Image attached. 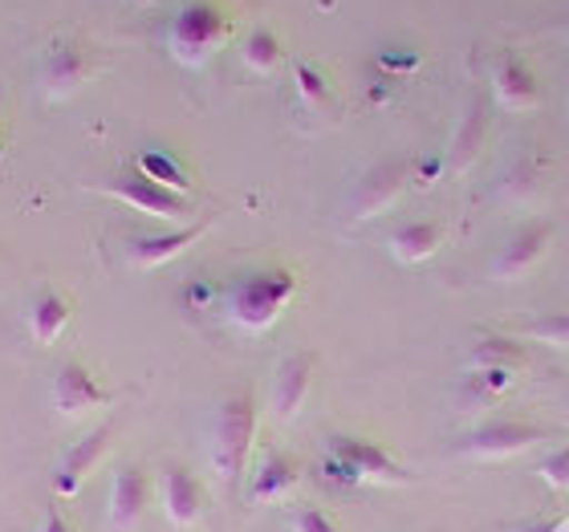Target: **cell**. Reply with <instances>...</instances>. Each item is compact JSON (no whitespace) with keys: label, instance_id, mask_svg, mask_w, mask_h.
I'll return each instance as SVG.
<instances>
[{"label":"cell","instance_id":"obj_26","mask_svg":"<svg viewBox=\"0 0 569 532\" xmlns=\"http://www.w3.org/2000/svg\"><path fill=\"white\" fill-rule=\"evenodd\" d=\"M297 532H338V524L326 516V512L318 509H306L301 516H297Z\"/></svg>","mask_w":569,"mask_h":532},{"label":"cell","instance_id":"obj_4","mask_svg":"<svg viewBox=\"0 0 569 532\" xmlns=\"http://www.w3.org/2000/svg\"><path fill=\"white\" fill-rule=\"evenodd\" d=\"M102 191H110V195L122 203H131L134 212L159 215V220H188V212H191L188 195H179V191L163 188V183H154V179H147L142 171H127V175H119Z\"/></svg>","mask_w":569,"mask_h":532},{"label":"cell","instance_id":"obj_1","mask_svg":"<svg viewBox=\"0 0 569 532\" xmlns=\"http://www.w3.org/2000/svg\"><path fill=\"white\" fill-rule=\"evenodd\" d=\"M228 41V17L212 0H183L167 24V49L183 66H203Z\"/></svg>","mask_w":569,"mask_h":532},{"label":"cell","instance_id":"obj_12","mask_svg":"<svg viewBox=\"0 0 569 532\" xmlns=\"http://www.w3.org/2000/svg\"><path fill=\"white\" fill-rule=\"evenodd\" d=\"M142 504H147V475L142 468H119L114 472V492H110V521L114 529H131L142 516Z\"/></svg>","mask_w":569,"mask_h":532},{"label":"cell","instance_id":"obj_23","mask_svg":"<svg viewBox=\"0 0 569 532\" xmlns=\"http://www.w3.org/2000/svg\"><path fill=\"white\" fill-rule=\"evenodd\" d=\"M529 439H537V426L497 423V426H485V431H476V435H472V448L476 451H505V448H525Z\"/></svg>","mask_w":569,"mask_h":532},{"label":"cell","instance_id":"obj_21","mask_svg":"<svg viewBox=\"0 0 569 532\" xmlns=\"http://www.w3.org/2000/svg\"><path fill=\"white\" fill-rule=\"evenodd\" d=\"M240 58H244V66H249L252 73H273L277 66H281V58H284L281 37H277L273 29L257 24V29L244 37V46H240Z\"/></svg>","mask_w":569,"mask_h":532},{"label":"cell","instance_id":"obj_22","mask_svg":"<svg viewBox=\"0 0 569 532\" xmlns=\"http://www.w3.org/2000/svg\"><path fill=\"white\" fill-rule=\"evenodd\" d=\"M293 90L309 110L330 107V78H326L313 61H293Z\"/></svg>","mask_w":569,"mask_h":532},{"label":"cell","instance_id":"obj_20","mask_svg":"<svg viewBox=\"0 0 569 532\" xmlns=\"http://www.w3.org/2000/svg\"><path fill=\"white\" fill-rule=\"evenodd\" d=\"M297 480V468L284 455H264L261 468L252 472V488H249V496L252 500H273L281 496V492H289Z\"/></svg>","mask_w":569,"mask_h":532},{"label":"cell","instance_id":"obj_6","mask_svg":"<svg viewBox=\"0 0 569 532\" xmlns=\"http://www.w3.org/2000/svg\"><path fill=\"white\" fill-rule=\"evenodd\" d=\"M407 183V163L403 159H382L367 171V175L358 179L355 188V215H379L387 212L395 200H399V191Z\"/></svg>","mask_w":569,"mask_h":532},{"label":"cell","instance_id":"obj_25","mask_svg":"<svg viewBox=\"0 0 569 532\" xmlns=\"http://www.w3.org/2000/svg\"><path fill=\"white\" fill-rule=\"evenodd\" d=\"M533 333L549 345H569V313H549V318L533 321Z\"/></svg>","mask_w":569,"mask_h":532},{"label":"cell","instance_id":"obj_14","mask_svg":"<svg viewBox=\"0 0 569 532\" xmlns=\"http://www.w3.org/2000/svg\"><path fill=\"white\" fill-rule=\"evenodd\" d=\"M309 370H313V358L309 354H289L277 367V379H273V406L281 419L297 414V406L306 402L309 394Z\"/></svg>","mask_w":569,"mask_h":532},{"label":"cell","instance_id":"obj_9","mask_svg":"<svg viewBox=\"0 0 569 532\" xmlns=\"http://www.w3.org/2000/svg\"><path fill=\"white\" fill-rule=\"evenodd\" d=\"M492 90L505 107L512 110H529L537 107L541 98V86H537V73L529 70V61L521 53H500L497 66H492Z\"/></svg>","mask_w":569,"mask_h":532},{"label":"cell","instance_id":"obj_17","mask_svg":"<svg viewBox=\"0 0 569 532\" xmlns=\"http://www.w3.org/2000/svg\"><path fill=\"white\" fill-rule=\"evenodd\" d=\"M330 455L346 460L355 468L358 475H399L391 460H387V451L367 443V439H355V435H333L330 439Z\"/></svg>","mask_w":569,"mask_h":532},{"label":"cell","instance_id":"obj_30","mask_svg":"<svg viewBox=\"0 0 569 532\" xmlns=\"http://www.w3.org/2000/svg\"><path fill=\"white\" fill-rule=\"evenodd\" d=\"M0 154H4V139H0Z\"/></svg>","mask_w":569,"mask_h":532},{"label":"cell","instance_id":"obj_29","mask_svg":"<svg viewBox=\"0 0 569 532\" xmlns=\"http://www.w3.org/2000/svg\"><path fill=\"white\" fill-rule=\"evenodd\" d=\"M549 472L558 475V480H566V475H569V451H561V455H553V460H549Z\"/></svg>","mask_w":569,"mask_h":532},{"label":"cell","instance_id":"obj_27","mask_svg":"<svg viewBox=\"0 0 569 532\" xmlns=\"http://www.w3.org/2000/svg\"><path fill=\"white\" fill-rule=\"evenodd\" d=\"M379 66H382V70H391V73L416 70V66H419V53H391V49H387V53L379 58Z\"/></svg>","mask_w":569,"mask_h":532},{"label":"cell","instance_id":"obj_10","mask_svg":"<svg viewBox=\"0 0 569 532\" xmlns=\"http://www.w3.org/2000/svg\"><path fill=\"white\" fill-rule=\"evenodd\" d=\"M208 232V224H188V228H176V232H159V237H139L127 244V261L134 269H159V264L176 261L179 252L196 244V240Z\"/></svg>","mask_w":569,"mask_h":532},{"label":"cell","instance_id":"obj_2","mask_svg":"<svg viewBox=\"0 0 569 532\" xmlns=\"http://www.w3.org/2000/svg\"><path fill=\"white\" fill-rule=\"evenodd\" d=\"M293 293H297V272L261 269V272L240 277V281L232 284L228 305H232V318H237V325H244V330H252V333H261V330H269L277 318H281V309L293 301Z\"/></svg>","mask_w":569,"mask_h":532},{"label":"cell","instance_id":"obj_15","mask_svg":"<svg viewBox=\"0 0 569 532\" xmlns=\"http://www.w3.org/2000/svg\"><path fill=\"white\" fill-rule=\"evenodd\" d=\"M546 244H549V224L521 228V232L505 244V252L497 257V272L500 277H521V272H529L537 261H541Z\"/></svg>","mask_w":569,"mask_h":532},{"label":"cell","instance_id":"obj_5","mask_svg":"<svg viewBox=\"0 0 569 532\" xmlns=\"http://www.w3.org/2000/svg\"><path fill=\"white\" fill-rule=\"evenodd\" d=\"M86 73H90V58H86L82 41H73V37L49 41L46 58H41V86H46L49 98L73 94L86 82Z\"/></svg>","mask_w":569,"mask_h":532},{"label":"cell","instance_id":"obj_11","mask_svg":"<svg viewBox=\"0 0 569 532\" xmlns=\"http://www.w3.org/2000/svg\"><path fill=\"white\" fill-rule=\"evenodd\" d=\"M73 318V301L58 289H41L29 305V333H33L37 345H53L61 338V330L70 325Z\"/></svg>","mask_w":569,"mask_h":532},{"label":"cell","instance_id":"obj_28","mask_svg":"<svg viewBox=\"0 0 569 532\" xmlns=\"http://www.w3.org/2000/svg\"><path fill=\"white\" fill-rule=\"evenodd\" d=\"M37 532H78V529H73V524L61 516L58 504H53V509L46 512V521H41V529H37Z\"/></svg>","mask_w":569,"mask_h":532},{"label":"cell","instance_id":"obj_18","mask_svg":"<svg viewBox=\"0 0 569 532\" xmlns=\"http://www.w3.org/2000/svg\"><path fill=\"white\" fill-rule=\"evenodd\" d=\"M439 240H443V228H439L436 220H416V224H403L399 232H395L391 252L399 257V261L416 264L439 249Z\"/></svg>","mask_w":569,"mask_h":532},{"label":"cell","instance_id":"obj_16","mask_svg":"<svg viewBox=\"0 0 569 532\" xmlns=\"http://www.w3.org/2000/svg\"><path fill=\"white\" fill-rule=\"evenodd\" d=\"M485 131H488V107L485 98H472L468 107H463V119L451 134V167L463 171V167L472 163V154L480 151V142H485Z\"/></svg>","mask_w":569,"mask_h":532},{"label":"cell","instance_id":"obj_3","mask_svg":"<svg viewBox=\"0 0 569 532\" xmlns=\"http://www.w3.org/2000/svg\"><path fill=\"white\" fill-rule=\"evenodd\" d=\"M252 431H257L252 394H237V399H228L224 406L216 411L212 460L228 480H237V475L244 472V460H249V448H252Z\"/></svg>","mask_w":569,"mask_h":532},{"label":"cell","instance_id":"obj_19","mask_svg":"<svg viewBox=\"0 0 569 532\" xmlns=\"http://www.w3.org/2000/svg\"><path fill=\"white\" fill-rule=\"evenodd\" d=\"M134 171H142V175L154 179V183H163V188L179 191V195H188V191H191L188 167L179 163L176 154H167V151H142L139 163H134Z\"/></svg>","mask_w":569,"mask_h":532},{"label":"cell","instance_id":"obj_24","mask_svg":"<svg viewBox=\"0 0 569 532\" xmlns=\"http://www.w3.org/2000/svg\"><path fill=\"white\" fill-rule=\"evenodd\" d=\"M521 358V350L512 342H505V338H488L485 345H476L472 350V367L476 370H492V367H512Z\"/></svg>","mask_w":569,"mask_h":532},{"label":"cell","instance_id":"obj_13","mask_svg":"<svg viewBox=\"0 0 569 532\" xmlns=\"http://www.w3.org/2000/svg\"><path fill=\"white\" fill-rule=\"evenodd\" d=\"M163 504L176 524H191L203 509V488L188 468H167L163 472Z\"/></svg>","mask_w":569,"mask_h":532},{"label":"cell","instance_id":"obj_7","mask_svg":"<svg viewBox=\"0 0 569 532\" xmlns=\"http://www.w3.org/2000/svg\"><path fill=\"white\" fill-rule=\"evenodd\" d=\"M107 448H110V426H98V431H90L86 439H78V443L66 451V460H61L58 475H53V492H58L61 500L78 496V492H82V484H86V475L102 463Z\"/></svg>","mask_w":569,"mask_h":532},{"label":"cell","instance_id":"obj_8","mask_svg":"<svg viewBox=\"0 0 569 532\" xmlns=\"http://www.w3.org/2000/svg\"><path fill=\"white\" fill-rule=\"evenodd\" d=\"M110 394L94 382V374L82 362H61V370L53 374V402L61 414H86L102 406Z\"/></svg>","mask_w":569,"mask_h":532}]
</instances>
